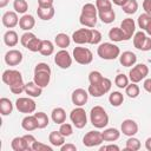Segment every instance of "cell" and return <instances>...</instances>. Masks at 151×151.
I'll list each match as a JSON object with an SVG mask.
<instances>
[{
    "instance_id": "b9f144b4",
    "label": "cell",
    "mask_w": 151,
    "mask_h": 151,
    "mask_svg": "<svg viewBox=\"0 0 151 151\" xmlns=\"http://www.w3.org/2000/svg\"><path fill=\"white\" fill-rule=\"evenodd\" d=\"M114 84L119 88H125L129 85V78H127V76H125L124 73H119L116 77V79H114Z\"/></svg>"
},
{
    "instance_id": "30bf717a",
    "label": "cell",
    "mask_w": 151,
    "mask_h": 151,
    "mask_svg": "<svg viewBox=\"0 0 151 151\" xmlns=\"http://www.w3.org/2000/svg\"><path fill=\"white\" fill-rule=\"evenodd\" d=\"M133 45L137 50L150 51L151 50V38L147 37L143 31L136 32L133 35Z\"/></svg>"
},
{
    "instance_id": "4fadbf2b",
    "label": "cell",
    "mask_w": 151,
    "mask_h": 151,
    "mask_svg": "<svg viewBox=\"0 0 151 151\" xmlns=\"http://www.w3.org/2000/svg\"><path fill=\"white\" fill-rule=\"evenodd\" d=\"M104 142L103 139V136H101V132L94 130V131H88L84 138H83V144L87 147H93V146H97V145H100L101 143Z\"/></svg>"
},
{
    "instance_id": "91938a15",
    "label": "cell",
    "mask_w": 151,
    "mask_h": 151,
    "mask_svg": "<svg viewBox=\"0 0 151 151\" xmlns=\"http://www.w3.org/2000/svg\"><path fill=\"white\" fill-rule=\"evenodd\" d=\"M145 32H146V33H147V34L151 37V24H150V25H149V27L145 29Z\"/></svg>"
},
{
    "instance_id": "c3c4849f",
    "label": "cell",
    "mask_w": 151,
    "mask_h": 151,
    "mask_svg": "<svg viewBox=\"0 0 151 151\" xmlns=\"http://www.w3.org/2000/svg\"><path fill=\"white\" fill-rule=\"evenodd\" d=\"M101 40V33L94 28H92V40H91V45H97L99 44Z\"/></svg>"
},
{
    "instance_id": "7a4b0ae2",
    "label": "cell",
    "mask_w": 151,
    "mask_h": 151,
    "mask_svg": "<svg viewBox=\"0 0 151 151\" xmlns=\"http://www.w3.org/2000/svg\"><path fill=\"white\" fill-rule=\"evenodd\" d=\"M2 81L8 85L9 90L14 94H20L22 91H25V83L22 79V76L17 70H6L2 73Z\"/></svg>"
},
{
    "instance_id": "9f6ffc18",
    "label": "cell",
    "mask_w": 151,
    "mask_h": 151,
    "mask_svg": "<svg viewBox=\"0 0 151 151\" xmlns=\"http://www.w3.org/2000/svg\"><path fill=\"white\" fill-rule=\"evenodd\" d=\"M112 2L114 4V5H117V6H120V7H123L126 2H127V0H112Z\"/></svg>"
},
{
    "instance_id": "74e56055",
    "label": "cell",
    "mask_w": 151,
    "mask_h": 151,
    "mask_svg": "<svg viewBox=\"0 0 151 151\" xmlns=\"http://www.w3.org/2000/svg\"><path fill=\"white\" fill-rule=\"evenodd\" d=\"M139 149H140V142H139V139H137V138H134L132 136V137H130L126 140L125 150H127V151H138Z\"/></svg>"
},
{
    "instance_id": "f35d334b",
    "label": "cell",
    "mask_w": 151,
    "mask_h": 151,
    "mask_svg": "<svg viewBox=\"0 0 151 151\" xmlns=\"http://www.w3.org/2000/svg\"><path fill=\"white\" fill-rule=\"evenodd\" d=\"M150 24H151V14L143 13V14H140L138 17V26H139V28L145 31L149 27Z\"/></svg>"
},
{
    "instance_id": "5bb4252c",
    "label": "cell",
    "mask_w": 151,
    "mask_h": 151,
    "mask_svg": "<svg viewBox=\"0 0 151 151\" xmlns=\"http://www.w3.org/2000/svg\"><path fill=\"white\" fill-rule=\"evenodd\" d=\"M54 63L60 68L66 70L72 65V57L70 55V53L66 50H60L54 55Z\"/></svg>"
},
{
    "instance_id": "7402d4cb",
    "label": "cell",
    "mask_w": 151,
    "mask_h": 151,
    "mask_svg": "<svg viewBox=\"0 0 151 151\" xmlns=\"http://www.w3.org/2000/svg\"><path fill=\"white\" fill-rule=\"evenodd\" d=\"M35 25V19L31 14H24L19 20V26L24 31H31Z\"/></svg>"
},
{
    "instance_id": "816d5d0a",
    "label": "cell",
    "mask_w": 151,
    "mask_h": 151,
    "mask_svg": "<svg viewBox=\"0 0 151 151\" xmlns=\"http://www.w3.org/2000/svg\"><path fill=\"white\" fill-rule=\"evenodd\" d=\"M60 150L61 151H76L77 146L74 144H63L60 146Z\"/></svg>"
},
{
    "instance_id": "680465c9",
    "label": "cell",
    "mask_w": 151,
    "mask_h": 151,
    "mask_svg": "<svg viewBox=\"0 0 151 151\" xmlns=\"http://www.w3.org/2000/svg\"><path fill=\"white\" fill-rule=\"evenodd\" d=\"M8 1H9V0H0V7H1V8H4L5 6H7Z\"/></svg>"
},
{
    "instance_id": "52a82bcc",
    "label": "cell",
    "mask_w": 151,
    "mask_h": 151,
    "mask_svg": "<svg viewBox=\"0 0 151 151\" xmlns=\"http://www.w3.org/2000/svg\"><path fill=\"white\" fill-rule=\"evenodd\" d=\"M70 119L77 129H83L87 124V116H86L85 110L81 106H78V107H76L71 111Z\"/></svg>"
},
{
    "instance_id": "d6986e66",
    "label": "cell",
    "mask_w": 151,
    "mask_h": 151,
    "mask_svg": "<svg viewBox=\"0 0 151 151\" xmlns=\"http://www.w3.org/2000/svg\"><path fill=\"white\" fill-rule=\"evenodd\" d=\"M19 20H20V19H18L17 12H12V11H8V12L4 13L2 19H1L2 25H4L5 27H7V28H13V27H15V26L19 24Z\"/></svg>"
},
{
    "instance_id": "bcb514c9",
    "label": "cell",
    "mask_w": 151,
    "mask_h": 151,
    "mask_svg": "<svg viewBox=\"0 0 151 151\" xmlns=\"http://www.w3.org/2000/svg\"><path fill=\"white\" fill-rule=\"evenodd\" d=\"M33 38H35V34L32 33V32H29V31H27V32H25V33L21 35V38H20V42H21V45L26 48L27 45L29 44V41H31Z\"/></svg>"
},
{
    "instance_id": "8d00e7d4",
    "label": "cell",
    "mask_w": 151,
    "mask_h": 151,
    "mask_svg": "<svg viewBox=\"0 0 151 151\" xmlns=\"http://www.w3.org/2000/svg\"><path fill=\"white\" fill-rule=\"evenodd\" d=\"M13 8L15 9L17 13L19 14H25L28 9V4L26 0H14L13 2Z\"/></svg>"
},
{
    "instance_id": "e0dca14e",
    "label": "cell",
    "mask_w": 151,
    "mask_h": 151,
    "mask_svg": "<svg viewBox=\"0 0 151 151\" xmlns=\"http://www.w3.org/2000/svg\"><path fill=\"white\" fill-rule=\"evenodd\" d=\"M120 28H122L123 33L125 34L126 40H130V39L132 38V35L134 34V32H136V22H134L133 19L126 18V19H124V20L122 21Z\"/></svg>"
},
{
    "instance_id": "4dcf8cb0",
    "label": "cell",
    "mask_w": 151,
    "mask_h": 151,
    "mask_svg": "<svg viewBox=\"0 0 151 151\" xmlns=\"http://www.w3.org/2000/svg\"><path fill=\"white\" fill-rule=\"evenodd\" d=\"M109 38H110L112 41H116V42L126 40L125 34L123 33V31H122L120 27H113V28H111V29L109 31Z\"/></svg>"
},
{
    "instance_id": "8fae6325",
    "label": "cell",
    "mask_w": 151,
    "mask_h": 151,
    "mask_svg": "<svg viewBox=\"0 0 151 151\" xmlns=\"http://www.w3.org/2000/svg\"><path fill=\"white\" fill-rule=\"evenodd\" d=\"M15 107L21 113H32L35 111L37 105H35V101L33 99L27 98V97H21V98L17 99Z\"/></svg>"
},
{
    "instance_id": "ee69618b",
    "label": "cell",
    "mask_w": 151,
    "mask_h": 151,
    "mask_svg": "<svg viewBox=\"0 0 151 151\" xmlns=\"http://www.w3.org/2000/svg\"><path fill=\"white\" fill-rule=\"evenodd\" d=\"M96 7L98 11H106L112 8V2L110 0H96Z\"/></svg>"
},
{
    "instance_id": "83f0119b",
    "label": "cell",
    "mask_w": 151,
    "mask_h": 151,
    "mask_svg": "<svg viewBox=\"0 0 151 151\" xmlns=\"http://www.w3.org/2000/svg\"><path fill=\"white\" fill-rule=\"evenodd\" d=\"M4 41H5V44H6L7 46L14 47V46L18 44V41H19L18 33H17L15 31H12V29L7 31V32L4 34Z\"/></svg>"
},
{
    "instance_id": "db71d44e",
    "label": "cell",
    "mask_w": 151,
    "mask_h": 151,
    "mask_svg": "<svg viewBox=\"0 0 151 151\" xmlns=\"http://www.w3.org/2000/svg\"><path fill=\"white\" fill-rule=\"evenodd\" d=\"M107 150L119 151V146L118 145H114V144H110V145H106V146H101L100 147V151H107Z\"/></svg>"
},
{
    "instance_id": "d6a6232c",
    "label": "cell",
    "mask_w": 151,
    "mask_h": 151,
    "mask_svg": "<svg viewBox=\"0 0 151 151\" xmlns=\"http://www.w3.org/2000/svg\"><path fill=\"white\" fill-rule=\"evenodd\" d=\"M53 52H54V45L52 44V41H50V40H41V46H40L39 53L45 55V57H48Z\"/></svg>"
},
{
    "instance_id": "cb8c5ba5",
    "label": "cell",
    "mask_w": 151,
    "mask_h": 151,
    "mask_svg": "<svg viewBox=\"0 0 151 151\" xmlns=\"http://www.w3.org/2000/svg\"><path fill=\"white\" fill-rule=\"evenodd\" d=\"M65 138H66V137H64V136L60 133L59 130H58V131H52V132L48 134V142L51 143L52 146H57V147H60V146L65 143Z\"/></svg>"
},
{
    "instance_id": "e575fe53",
    "label": "cell",
    "mask_w": 151,
    "mask_h": 151,
    "mask_svg": "<svg viewBox=\"0 0 151 151\" xmlns=\"http://www.w3.org/2000/svg\"><path fill=\"white\" fill-rule=\"evenodd\" d=\"M109 101H110V104H111L112 106L118 107V106H120V105L123 104V101H124V96H123V93H120V92H118V91H114V92H112V93L109 96Z\"/></svg>"
},
{
    "instance_id": "484cf974",
    "label": "cell",
    "mask_w": 151,
    "mask_h": 151,
    "mask_svg": "<svg viewBox=\"0 0 151 151\" xmlns=\"http://www.w3.org/2000/svg\"><path fill=\"white\" fill-rule=\"evenodd\" d=\"M51 118L55 124L60 125V124L65 123V120H66V112L63 107H55V109H53V111L51 113Z\"/></svg>"
},
{
    "instance_id": "5b68a950",
    "label": "cell",
    "mask_w": 151,
    "mask_h": 151,
    "mask_svg": "<svg viewBox=\"0 0 151 151\" xmlns=\"http://www.w3.org/2000/svg\"><path fill=\"white\" fill-rule=\"evenodd\" d=\"M90 120L91 124L97 129H104L109 124V116L104 107L97 105L91 109L90 112Z\"/></svg>"
},
{
    "instance_id": "7dc6e473",
    "label": "cell",
    "mask_w": 151,
    "mask_h": 151,
    "mask_svg": "<svg viewBox=\"0 0 151 151\" xmlns=\"http://www.w3.org/2000/svg\"><path fill=\"white\" fill-rule=\"evenodd\" d=\"M33 151H52V146H48L47 144H44L41 142H34L32 145Z\"/></svg>"
},
{
    "instance_id": "603a6c76",
    "label": "cell",
    "mask_w": 151,
    "mask_h": 151,
    "mask_svg": "<svg viewBox=\"0 0 151 151\" xmlns=\"http://www.w3.org/2000/svg\"><path fill=\"white\" fill-rule=\"evenodd\" d=\"M25 92L29 97H39L42 93V87L37 85L34 81H28L27 84H25Z\"/></svg>"
},
{
    "instance_id": "681fc988",
    "label": "cell",
    "mask_w": 151,
    "mask_h": 151,
    "mask_svg": "<svg viewBox=\"0 0 151 151\" xmlns=\"http://www.w3.org/2000/svg\"><path fill=\"white\" fill-rule=\"evenodd\" d=\"M38 7H42V8L53 7V0H38Z\"/></svg>"
},
{
    "instance_id": "8992f818",
    "label": "cell",
    "mask_w": 151,
    "mask_h": 151,
    "mask_svg": "<svg viewBox=\"0 0 151 151\" xmlns=\"http://www.w3.org/2000/svg\"><path fill=\"white\" fill-rule=\"evenodd\" d=\"M97 53L101 59L105 60H114L120 55V50L117 45L112 42H103L98 46Z\"/></svg>"
},
{
    "instance_id": "6da1fadb",
    "label": "cell",
    "mask_w": 151,
    "mask_h": 151,
    "mask_svg": "<svg viewBox=\"0 0 151 151\" xmlns=\"http://www.w3.org/2000/svg\"><path fill=\"white\" fill-rule=\"evenodd\" d=\"M88 80H90V86H88V93L92 97L99 98L107 93L111 88V80L109 78H105L101 76L99 71H92L88 74Z\"/></svg>"
},
{
    "instance_id": "44dd1931",
    "label": "cell",
    "mask_w": 151,
    "mask_h": 151,
    "mask_svg": "<svg viewBox=\"0 0 151 151\" xmlns=\"http://www.w3.org/2000/svg\"><path fill=\"white\" fill-rule=\"evenodd\" d=\"M21 127H22L25 131H28V132L37 130V129H38V122H37L35 116H34V114H33V116H29V114L26 116V117L21 120Z\"/></svg>"
},
{
    "instance_id": "f546056e",
    "label": "cell",
    "mask_w": 151,
    "mask_h": 151,
    "mask_svg": "<svg viewBox=\"0 0 151 151\" xmlns=\"http://www.w3.org/2000/svg\"><path fill=\"white\" fill-rule=\"evenodd\" d=\"M54 42H55V45H57L58 47H60L61 50H65L66 47L70 46L71 38H70L67 34H65V33H59V34L55 35Z\"/></svg>"
},
{
    "instance_id": "ba28073f",
    "label": "cell",
    "mask_w": 151,
    "mask_h": 151,
    "mask_svg": "<svg viewBox=\"0 0 151 151\" xmlns=\"http://www.w3.org/2000/svg\"><path fill=\"white\" fill-rule=\"evenodd\" d=\"M73 59L80 65H88L93 60V54L88 48L78 46L73 50Z\"/></svg>"
},
{
    "instance_id": "f6af8a7d",
    "label": "cell",
    "mask_w": 151,
    "mask_h": 151,
    "mask_svg": "<svg viewBox=\"0 0 151 151\" xmlns=\"http://www.w3.org/2000/svg\"><path fill=\"white\" fill-rule=\"evenodd\" d=\"M59 131H60V133H61L64 137H70V136L73 133L72 125L68 124V123H63V124H60Z\"/></svg>"
},
{
    "instance_id": "277c9868",
    "label": "cell",
    "mask_w": 151,
    "mask_h": 151,
    "mask_svg": "<svg viewBox=\"0 0 151 151\" xmlns=\"http://www.w3.org/2000/svg\"><path fill=\"white\" fill-rule=\"evenodd\" d=\"M51 80V67L46 63H39L34 67L33 81L40 87H46Z\"/></svg>"
},
{
    "instance_id": "f5cc1de1",
    "label": "cell",
    "mask_w": 151,
    "mask_h": 151,
    "mask_svg": "<svg viewBox=\"0 0 151 151\" xmlns=\"http://www.w3.org/2000/svg\"><path fill=\"white\" fill-rule=\"evenodd\" d=\"M143 8H144L145 13L151 14V0H144L143 1Z\"/></svg>"
},
{
    "instance_id": "9a60e30c",
    "label": "cell",
    "mask_w": 151,
    "mask_h": 151,
    "mask_svg": "<svg viewBox=\"0 0 151 151\" xmlns=\"http://www.w3.org/2000/svg\"><path fill=\"white\" fill-rule=\"evenodd\" d=\"M88 91H85L84 88H76L72 92L71 100L76 106H84L87 103L88 99Z\"/></svg>"
},
{
    "instance_id": "d590c367",
    "label": "cell",
    "mask_w": 151,
    "mask_h": 151,
    "mask_svg": "<svg viewBox=\"0 0 151 151\" xmlns=\"http://www.w3.org/2000/svg\"><path fill=\"white\" fill-rule=\"evenodd\" d=\"M34 116L38 122V129H45L48 125L50 119L45 112H37V113H34Z\"/></svg>"
},
{
    "instance_id": "ffe728a7",
    "label": "cell",
    "mask_w": 151,
    "mask_h": 151,
    "mask_svg": "<svg viewBox=\"0 0 151 151\" xmlns=\"http://www.w3.org/2000/svg\"><path fill=\"white\" fill-rule=\"evenodd\" d=\"M119 61L123 66L125 67H130V66H133L137 61V55L131 52V51H125L123 52L120 55H119Z\"/></svg>"
},
{
    "instance_id": "4316f807",
    "label": "cell",
    "mask_w": 151,
    "mask_h": 151,
    "mask_svg": "<svg viewBox=\"0 0 151 151\" xmlns=\"http://www.w3.org/2000/svg\"><path fill=\"white\" fill-rule=\"evenodd\" d=\"M101 136H103L104 142H114V140L119 139L120 132L117 129H114V127H110V129L104 130L101 132Z\"/></svg>"
},
{
    "instance_id": "9c48e42d",
    "label": "cell",
    "mask_w": 151,
    "mask_h": 151,
    "mask_svg": "<svg viewBox=\"0 0 151 151\" xmlns=\"http://www.w3.org/2000/svg\"><path fill=\"white\" fill-rule=\"evenodd\" d=\"M147 74H149V67L145 64H137L130 70L129 79L132 83H139L143 79H145Z\"/></svg>"
},
{
    "instance_id": "f1b7e54d",
    "label": "cell",
    "mask_w": 151,
    "mask_h": 151,
    "mask_svg": "<svg viewBox=\"0 0 151 151\" xmlns=\"http://www.w3.org/2000/svg\"><path fill=\"white\" fill-rule=\"evenodd\" d=\"M98 17L104 24H111V22L114 21L116 13H114V11L112 8L111 9H106V11H98Z\"/></svg>"
},
{
    "instance_id": "7bdbcfd3",
    "label": "cell",
    "mask_w": 151,
    "mask_h": 151,
    "mask_svg": "<svg viewBox=\"0 0 151 151\" xmlns=\"http://www.w3.org/2000/svg\"><path fill=\"white\" fill-rule=\"evenodd\" d=\"M40 46H41V39H39V38H33L31 41H29V44L27 45V50L28 51H31V52H39V50H40Z\"/></svg>"
},
{
    "instance_id": "ab89813d",
    "label": "cell",
    "mask_w": 151,
    "mask_h": 151,
    "mask_svg": "<svg viewBox=\"0 0 151 151\" xmlns=\"http://www.w3.org/2000/svg\"><path fill=\"white\" fill-rule=\"evenodd\" d=\"M125 93L130 97V98H137L139 96V86L137 85V83H131L125 87Z\"/></svg>"
},
{
    "instance_id": "1f68e13d",
    "label": "cell",
    "mask_w": 151,
    "mask_h": 151,
    "mask_svg": "<svg viewBox=\"0 0 151 151\" xmlns=\"http://www.w3.org/2000/svg\"><path fill=\"white\" fill-rule=\"evenodd\" d=\"M13 111V104L8 98H1L0 99V112L2 116H8Z\"/></svg>"
},
{
    "instance_id": "836d02e7",
    "label": "cell",
    "mask_w": 151,
    "mask_h": 151,
    "mask_svg": "<svg viewBox=\"0 0 151 151\" xmlns=\"http://www.w3.org/2000/svg\"><path fill=\"white\" fill-rule=\"evenodd\" d=\"M37 13H38V17L41 20H51L54 17V8L53 7H48V8L38 7Z\"/></svg>"
},
{
    "instance_id": "ac0fdd59",
    "label": "cell",
    "mask_w": 151,
    "mask_h": 151,
    "mask_svg": "<svg viewBox=\"0 0 151 151\" xmlns=\"http://www.w3.org/2000/svg\"><path fill=\"white\" fill-rule=\"evenodd\" d=\"M120 130H122L123 134H125L127 137H132L138 132V124L132 119H125L122 123Z\"/></svg>"
},
{
    "instance_id": "6f0895ef",
    "label": "cell",
    "mask_w": 151,
    "mask_h": 151,
    "mask_svg": "<svg viewBox=\"0 0 151 151\" xmlns=\"http://www.w3.org/2000/svg\"><path fill=\"white\" fill-rule=\"evenodd\" d=\"M145 147H146V150L151 151V137H149V138L145 140Z\"/></svg>"
},
{
    "instance_id": "7c38bea8",
    "label": "cell",
    "mask_w": 151,
    "mask_h": 151,
    "mask_svg": "<svg viewBox=\"0 0 151 151\" xmlns=\"http://www.w3.org/2000/svg\"><path fill=\"white\" fill-rule=\"evenodd\" d=\"M72 40L76 44H78V45L91 44V40H92V28H80V29H77L72 34Z\"/></svg>"
},
{
    "instance_id": "f907efd6",
    "label": "cell",
    "mask_w": 151,
    "mask_h": 151,
    "mask_svg": "<svg viewBox=\"0 0 151 151\" xmlns=\"http://www.w3.org/2000/svg\"><path fill=\"white\" fill-rule=\"evenodd\" d=\"M22 137L25 138V140H26V143L28 144V146H29V149L32 150V145H33V143H34V142L37 140V139L34 138V136H33V134H29V133H28V134H25V136H22Z\"/></svg>"
},
{
    "instance_id": "11a10c76",
    "label": "cell",
    "mask_w": 151,
    "mask_h": 151,
    "mask_svg": "<svg viewBox=\"0 0 151 151\" xmlns=\"http://www.w3.org/2000/svg\"><path fill=\"white\" fill-rule=\"evenodd\" d=\"M143 86H144V90H145V91H147L149 93H151V78L145 79Z\"/></svg>"
},
{
    "instance_id": "60d3db41",
    "label": "cell",
    "mask_w": 151,
    "mask_h": 151,
    "mask_svg": "<svg viewBox=\"0 0 151 151\" xmlns=\"http://www.w3.org/2000/svg\"><path fill=\"white\" fill-rule=\"evenodd\" d=\"M138 9V2L137 0H127V2L123 6V11L126 14H134Z\"/></svg>"
},
{
    "instance_id": "d4e9b609",
    "label": "cell",
    "mask_w": 151,
    "mask_h": 151,
    "mask_svg": "<svg viewBox=\"0 0 151 151\" xmlns=\"http://www.w3.org/2000/svg\"><path fill=\"white\" fill-rule=\"evenodd\" d=\"M11 146L14 151H29V146L28 144L26 143L25 138L24 137H15L12 139V143H11Z\"/></svg>"
},
{
    "instance_id": "2e32d148",
    "label": "cell",
    "mask_w": 151,
    "mask_h": 151,
    "mask_svg": "<svg viewBox=\"0 0 151 151\" xmlns=\"http://www.w3.org/2000/svg\"><path fill=\"white\" fill-rule=\"evenodd\" d=\"M22 61V53L19 50H9L5 54V63L8 66H17Z\"/></svg>"
},
{
    "instance_id": "3957f363",
    "label": "cell",
    "mask_w": 151,
    "mask_h": 151,
    "mask_svg": "<svg viewBox=\"0 0 151 151\" xmlns=\"http://www.w3.org/2000/svg\"><path fill=\"white\" fill-rule=\"evenodd\" d=\"M97 7L93 4H85L81 8V13L79 17V22L88 28H93L97 24Z\"/></svg>"
}]
</instances>
